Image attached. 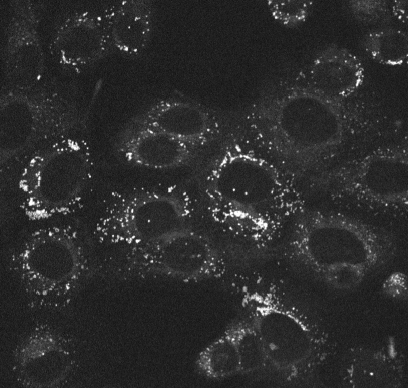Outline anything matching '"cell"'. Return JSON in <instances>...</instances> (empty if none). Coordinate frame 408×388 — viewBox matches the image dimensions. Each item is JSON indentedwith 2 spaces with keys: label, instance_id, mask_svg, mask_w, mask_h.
<instances>
[{
  "label": "cell",
  "instance_id": "obj_1",
  "mask_svg": "<svg viewBox=\"0 0 408 388\" xmlns=\"http://www.w3.org/2000/svg\"><path fill=\"white\" fill-rule=\"evenodd\" d=\"M296 217L286 255L332 284L357 283L396 252L388 232L351 216L304 208Z\"/></svg>",
  "mask_w": 408,
  "mask_h": 388
},
{
  "label": "cell",
  "instance_id": "obj_3",
  "mask_svg": "<svg viewBox=\"0 0 408 388\" xmlns=\"http://www.w3.org/2000/svg\"><path fill=\"white\" fill-rule=\"evenodd\" d=\"M115 148L125 161L156 170L193 165L196 149L167 134L130 122L121 131Z\"/></svg>",
  "mask_w": 408,
  "mask_h": 388
},
{
  "label": "cell",
  "instance_id": "obj_2",
  "mask_svg": "<svg viewBox=\"0 0 408 388\" xmlns=\"http://www.w3.org/2000/svg\"><path fill=\"white\" fill-rule=\"evenodd\" d=\"M13 255V266L30 281L73 282L88 264L79 234L70 226L34 231Z\"/></svg>",
  "mask_w": 408,
  "mask_h": 388
},
{
  "label": "cell",
  "instance_id": "obj_5",
  "mask_svg": "<svg viewBox=\"0 0 408 388\" xmlns=\"http://www.w3.org/2000/svg\"><path fill=\"white\" fill-rule=\"evenodd\" d=\"M231 334L224 335L200 355V368L212 377H222L241 371L240 354Z\"/></svg>",
  "mask_w": 408,
  "mask_h": 388
},
{
  "label": "cell",
  "instance_id": "obj_4",
  "mask_svg": "<svg viewBox=\"0 0 408 388\" xmlns=\"http://www.w3.org/2000/svg\"><path fill=\"white\" fill-rule=\"evenodd\" d=\"M129 122L159 131L195 149L209 140L213 130L206 112L179 100L159 102Z\"/></svg>",
  "mask_w": 408,
  "mask_h": 388
}]
</instances>
